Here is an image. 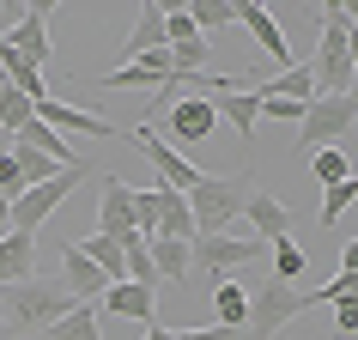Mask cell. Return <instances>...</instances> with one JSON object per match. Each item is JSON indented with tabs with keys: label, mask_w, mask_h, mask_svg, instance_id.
Listing matches in <instances>:
<instances>
[{
	"label": "cell",
	"mask_w": 358,
	"mask_h": 340,
	"mask_svg": "<svg viewBox=\"0 0 358 340\" xmlns=\"http://www.w3.org/2000/svg\"><path fill=\"white\" fill-rule=\"evenodd\" d=\"M213 316H219V328H243L249 322V292L237 280H219L213 285Z\"/></svg>",
	"instance_id": "cb8c5ba5"
},
{
	"label": "cell",
	"mask_w": 358,
	"mask_h": 340,
	"mask_svg": "<svg viewBox=\"0 0 358 340\" xmlns=\"http://www.w3.org/2000/svg\"><path fill=\"white\" fill-rule=\"evenodd\" d=\"M19 280H37V237L6 231L0 237V285H19Z\"/></svg>",
	"instance_id": "ac0fdd59"
},
{
	"label": "cell",
	"mask_w": 358,
	"mask_h": 340,
	"mask_svg": "<svg viewBox=\"0 0 358 340\" xmlns=\"http://www.w3.org/2000/svg\"><path fill=\"white\" fill-rule=\"evenodd\" d=\"M19 189H24V183H19V164H13V152H0V194L13 201Z\"/></svg>",
	"instance_id": "d590c367"
},
{
	"label": "cell",
	"mask_w": 358,
	"mask_h": 340,
	"mask_svg": "<svg viewBox=\"0 0 358 340\" xmlns=\"http://www.w3.org/2000/svg\"><path fill=\"white\" fill-rule=\"evenodd\" d=\"M140 340H170V328H164V322H146V334H140Z\"/></svg>",
	"instance_id": "74e56055"
},
{
	"label": "cell",
	"mask_w": 358,
	"mask_h": 340,
	"mask_svg": "<svg viewBox=\"0 0 358 340\" xmlns=\"http://www.w3.org/2000/svg\"><path fill=\"white\" fill-rule=\"evenodd\" d=\"M6 49H13V55L24 61V67H37V73H49V55H55V43H49V13H43V6H24L19 13V24H13V31H6Z\"/></svg>",
	"instance_id": "9c48e42d"
},
{
	"label": "cell",
	"mask_w": 358,
	"mask_h": 340,
	"mask_svg": "<svg viewBox=\"0 0 358 340\" xmlns=\"http://www.w3.org/2000/svg\"><path fill=\"white\" fill-rule=\"evenodd\" d=\"M340 298H358V274H346V267H340L328 285H316V292H310V304H340Z\"/></svg>",
	"instance_id": "1f68e13d"
},
{
	"label": "cell",
	"mask_w": 358,
	"mask_h": 340,
	"mask_svg": "<svg viewBox=\"0 0 358 340\" xmlns=\"http://www.w3.org/2000/svg\"><path fill=\"white\" fill-rule=\"evenodd\" d=\"M316 97H340L352 92V6L346 0H328L322 6V43H316Z\"/></svg>",
	"instance_id": "7a4b0ae2"
},
{
	"label": "cell",
	"mask_w": 358,
	"mask_h": 340,
	"mask_svg": "<svg viewBox=\"0 0 358 340\" xmlns=\"http://www.w3.org/2000/svg\"><path fill=\"white\" fill-rule=\"evenodd\" d=\"M37 122H43V128H55V134H97V140H115V134H122L110 115L73 110V104H61V97H49V92L37 97Z\"/></svg>",
	"instance_id": "30bf717a"
},
{
	"label": "cell",
	"mask_w": 358,
	"mask_h": 340,
	"mask_svg": "<svg viewBox=\"0 0 358 340\" xmlns=\"http://www.w3.org/2000/svg\"><path fill=\"white\" fill-rule=\"evenodd\" d=\"M97 310H103V316H128V322H158V292L122 280V285H103Z\"/></svg>",
	"instance_id": "5bb4252c"
},
{
	"label": "cell",
	"mask_w": 358,
	"mask_h": 340,
	"mask_svg": "<svg viewBox=\"0 0 358 340\" xmlns=\"http://www.w3.org/2000/svg\"><path fill=\"white\" fill-rule=\"evenodd\" d=\"M31 122H37V104H31V97H19L13 85H6V79H0V134L13 140V134L31 128Z\"/></svg>",
	"instance_id": "83f0119b"
},
{
	"label": "cell",
	"mask_w": 358,
	"mask_h": 340,
	"mask_svg": "<svg viewBox=\"0 0 358 340\" xmlns=\"http://www.w3.org/2000/svg\"><path fill=\"white\" fill-rule=\"evenodd\" d=\"M255 97H292V104H310V97H316V73H310V61H292L285 73H273L267 85H255Z\"/></svg>",
	"instance_id": "ffe728a7"
},
{
	"label": "cell",
	"mask_w": 358,
	"mask_h": 340,
	"mask_svg": "<svg viewBox=\"0 0 358 340\" xmlns=\"http://www.w3.org/2000/svg\"><path fill=\"white\" fill-rule=\"evenodd\" d=\"M334 310H340V322H334V334H328V340H352L358 334V298H340Z\"/></svg>",
	"instance_id": "e575fe53"
},
{
	"label": "cell",
	"mask_w": 358,
	"mask_h": 340,
	"mask_svg": "<svg viewBox=\"0 0 358 340\" xmlns=\"http://www.w3.org/2000/svg\"><path fill=\"white\" fill-rule=\"evenodd\" d=\"M49 340H103L97 334V304H73L61 322H49Z\"/></svg>",
	"instance_id": "484cf974"
},
{
	"label": "cell",
	"mask_w": 358,
	"mask_h": 340,
	"mask_svg": "<svg viewBox=\"0 0 358 340\" xmlns=\"http://www.w3.org/2000/svg\"><path fill=\"white\" fill-rule=\"evenodd\" d=\"M267 255H273V274H280V285H292L303 274V249L292 243V237H280V243H267Z\"/></svg>",
	"instance_id": "4dcf8cb0"
},
{
	"label": "cell",
	"mask_w": 358,
	"mask_h": 340,
	"mask_svg": "<svg viewBox=\"0 0 358 340\" xmlns=\"http://www.w3.org/2000/svg\"><path fill=\"white\" fill-rule=\"evenodd\" d=\"M79 249H85V262H92V267H97V274H103L110 285H122V280H128V262H122V243H115V237L92 231V237H85Z\"/></svg>",
	"instance_id": "7402d4cb"
},
{
	"label": "cell",
	"mask_w": 358,
	"mask_h": 340,
	"mask_svg": "<svg viewBox=\"0 0 358 340\" xmlns=\"http://www.w3.org/2000/svg\"><path fill=\"white\" fill-rule=\"evenodd\" d=\"M243 292H249L243 340H273V334H285V322H298L303 310H310V292H292V285H280V280H255V285H243Z\"/></svg>",
	"instance_id": "5b68a950"
},
{
	"label": "cell",
	"mask_w": 358,
	"mask_h": 340,
	"mask_svg": "<svg viewBox=\"0 0 358 340\" xmlns=\"http://www.w3.org/2000/svg\"><path fill=\"white\" fill-rule=\"evenodd\" d=\"M170 340H243V328H170Z\"/></svg>",
	"instance_id": "836d02e7"
},
{
	"label": "cell",
	"mask_w": 358,
	"mask_h": 340,
	"mask_svg": "<svg viewBox=\"0 0 358 340\" xmlns=\"http://www.w3.org/2000/svg\"><path fill=\"white\" fill-rule=\"evenodd\" d=\"M358 201V183H334V189H322V231L340 225V213H352Z\"/></svg>",
	"instance_id": "f546056e"
},
{
	"label": "cell",
	"mask_w": 358,
	"mask_h": 340,
	"mask_svg": "<svg viewBox=\"0 0 358 340\" xmlns=\"http://www.w3.org/2000/svg\"><path fill=\"white\" fill-rule=\"evenodd\" d=\"M249 176H219V170H201L194 176V189H189V213H194V237H225L231 219L243 213L249 201Z\"/></svg>",
	"instance_id": "3957f363"
},
{
	"label": "cell",
	"mask_w": 358,
	"mask_h": 340,
	"mask_svg": "<svg viewBox=\"0 0 358 340\" xmlns=\"http://www.w3.org/2000/svg\"><path fill=\"white\" fill-rule=\"evenodd\" d=\"M146 255H152V267H158V280H182V274H189V243H176V237H152Z\"/></svg>",
	"instance_id": "4316f807"
},
{
	"label": "cell",
	"mask_w": 358,
	"mask_h": 340,
	"mask_svg": "<svg viewBox=\"0 0 358 340\" xmlns=\"http://www.w3.org/2000/svg\"><path fill=\"white\" fill-rule=\"evenodd\" d=\"M237 19L249 24V37L262 43V55H267V61H273V67L285 73V67H292V43H285V31L273 24V13H267L262 0H237Z\"/></svg>",
	"instance_id": "7c38bea8"
},
{
	"label": "cell",
	"mask_w": 358,
	"mask_h": 340,
	"mask_svg": "<svg viewBox=\"0 0 358 340\" xmlns=\"http://www.w3.org/2000/svg\"><path fill=\"white\" fill-rule=\"evenodd\" d=\"M243 219H249V237H255V243H280V237H292V207H285L280 194H267V189H249Z\"/></svg>",
	"instance_id": "8fae6325"
},
{
	"label": "cell",
	"mask_w": 358,
	"mask_h": 340,
	"mask_svg": "<svg viewBox=\"0 0 358 340\" xmlns=\"http://www.w3.org/2000/svg\"><path fill=\"white\" fill-rule=\"evenodd\" d=\"M85 176H97V164H67V170H55L49 183H37V189H19L13 194V231H24V237H43V225H49V213L67 201V194L85 183Z\"/></svg>",
	"instance_id": "277c9868"
},
{
	"label": "cell",
	"mask_w": 358,
	"mask_h": 340,
	"mask_svg": "<svg viewBox=\"0 0 358 340\" xmlns=\"http://www.w3.org/2000/svg\"><path fill=\"white\" fill-rule=\"evenodd\" d=\"M189 24H194V37L213 43V31L237 24V0H194V6H189Z\"/></svg>",
	"instance_id": "d4e9b609"
},
{
	"label": "cell",
	"mask_w": 358,
	"mask_h": 340,
	"mask_svg": "<svg viewBox=\"0 0 358 340\" xmlns=\"http://www.w3.org/2000/svg\"><path fill=\"white\" fill-rule=\"evenodd\" d=\"M6 231H13V201L0 194V237H6Z\"/></svg>",
	"instance_id": "8d00e7d4"
},
{
	"label": "cell",
	"mask_w": 358,
	"mask_h": 340,
	"mask_svg": "<svg viewBox=\"0 0 358 340\" xmlns=\"http://www.w3.org/2000/svg\"><path fill=\"white\" fill-rule=\"evenodd\" d=\"M310 170H316V183H322V189H334V183H352V158H346L340 146L310 152Z\"/></svg>",
	"instance_id": "f1b7e54d"
},
{
	"label": "cell",
	"mask_w": 358,
	"mask_h": 340,
	"mask_svg": "<svg viewBox=\"0 0 358 340\" xmlns=\"http://www.w3.org/2000/svg\"><path fill=\"white\" fill-rule=\"evenodd\" d=\"M358 122V97L340 92V97H310L303 104V122H298V146L303 152H322V146H340Z\"/></svg>",
	"instance_id": "52a82bcc"
},
{
	"label": "cell",
	"mask_w": 358,
	"mask_h": 340,
	"mask_svg": "<svg viewBox=\"0 0 358 340\" xmlns=\"http://www.w3.org/2000/svg\"><path fill=\"white\" fill-rule=\"evenodd\" d=\"M158 49H164V0H146V6L134 13V31H128V43H122V55L140 61V55H158Z\"/></svg>",
	"instance_id": "e0dca14e"
},
{
	"label": "cell",
	"mask_w": 358,
	"mask_h": 340,
	"mask_svg": "<svg viewBox=\"0 0 358 340\" xmlns=\"http://www.w3.org/2000/svg\"><path fill=\"white\" fill-rule=\"evenodd\" d=\"M128 146H134V152H146V158H152V170H158V183H164V189H176V194H189V189H194V176H201V164H194L189 152H176L170 140H158L152 128H134V134H128Z\"/></svg>",
	"instance_id": "ba28073f"
},
{
	"label": "cell",
	"mask_w": 358,
	"mask_h": 340,
	"mask_svg": "<svg viewBox=\"0 0 358 340\" xmlns=\"http://www.w3.org/2000/svg\"><path fill=\"white\" fill-rule=\"evenodd\" d=\"M262 255H267V243H255V237H194L189 243V267H201L213 285L219 280H243Z\"/></svg>",
	"instance_id": "8992f818"
},
{
	"label": "cell",
	"mask_w": 358,
	"mask_h": 340,
	"mask_svg": "<svg viewBox=\"0 0 358 340\" xmlns=\"http://www.w3.org/2000/svg\"><path fill=\"white\" fill-rule=\"evenodd\" d=\"M97 231H103V237H128V231H134V183H122V176H103Z\"/></svg>",
	"instance_id": "9a60e30c"
},
{
	"label": "cell",
	"mask_w": 358,
	"mask_h": 340,
	"mask_svg": "<svg viewBox=\"0 0 358 340\" xmlns=\"http://www.w3.org/2000/svg\"><path fill=\"white\" fill-rule=\"evenodd\" d=\"M158 189V237H176V243H194V213H189V194L164 189V183H152Z\"/></svg>",
	"instance_id": "d6986e66"
},
{
	"label": "cell",
	"mask_w": 358,
	"mask_h": 340,
	"mask_svg": "<svg viewBox=\"0 0 358 340\" xmlns=\"http://www.w3.org/2000/svg\"><path fill=\"white\" fill-rule=\"evenodd\" d=\"M213 128H219L213 97H176V104H170V134H176L182 146H194V140H213ZM182 146H176V152H182Z\"/></svg>",
	"instance_id": "4fadbf2b"
},
{
	"label": "cell",
	"mask_w": 358,
	"mask_h": 340,
	"mask_svg": "<svg viewBox=\"0 0 358 340\" xmlns=\"http://www.w3.org/2000/svg\"><path fill=\"white\" fill-rule=\"evenodd\" d=\"M213 110L237 128V140H249L255 122H262V97H255V92H219V97H213Z\"/></svg>",
	"instance_id": "44dd1931"
},
{
	"label": "cell",
	"mask_w": 358,
	"mask_h": 340,
	"mask_svg": "<svg viewBox=\"0 0 358 340\" xmlns=\"http://www.w3.org/2000/svg\"><path fill=\"white\" fill-rule=\"evenodd\" d=\"M61 285L73 292V304H97L110 280H103V274L85 262V249H79V243H61Z\"/></svg>",
	"instance_id": "2e32d148"
},
{
	"label": "cell",
	"mask_w": 358,
	"mask_h": 340,
	"mask_svg": "<svg viewBox=\"0 0 358 340\" xmlns=\"http://www.w3.org/2000/svg\"><path fill=\"white\" fill-rule=\"evenodd\" d=\"M73 310V292L61 280H19L0 285V322L13 334H49V322H61Z\"/></svg>",
	"instance_id": "6da1fadb"
},
{
	"label": "cell",
	"mask_w": 358,
	"mask_h": 340,
	"mask_svg": "<svg viewBox=\"0 0 358 340\" xmlns=\"http://www.w3.org/2000/svg\"><path fill=\"white\" fill-rule=\"evenodd\" d=\"M13 140H19V146H31V152H43V158H49V164H61V170H67V164H79V152L67 146V140H61L55 128H43V122H31V128H19Z\"/></svg>",
	"instance_id": "603a6c76"
},
{
	"label": "cell",
	"mask_w": 358,
	"mask_h": 340,
	"mask_svg": "<svg viewBox=\"0 0 358 340\" xmlns=\"http://www.w3.org/2000/svg\"><path fill=\"white\" fill-rule=\"evenodd\" d=\"M0 334H6V322H0Z\"/></svg>",
	"instance_id": "ab89813d"
},
{
	"label": "cell",
	"mask_w": 358,
	"mask_h": 340,
	"mask_svg": "<svg viewBox=\"0 0 358 340\" xmlns=\"http://www.w3.org/2000/svg\"><path fill=\"white\" fill-rule=\"evenodd\" d=\"M262 115H267V122H285V128H298L303 104H292V97H262Z\"/></svg>",
	"instance_id": "d6a6232c"
},
{
	"label": "cell",
	"mask_w": 358,
	"mask_h": 340,
	"mask_svg": "<svg viewBox=\"0 0 358 340\" xmlns=\"http://www.w3.org/2000/svg\"><path fill=\"white\" fill-rule=\"evenodd\" d=\"M6 146H13V140H6V134H0V152H6Z\"/></svg>",
	"instance_id": "f35d334b"
}]
</instances>
